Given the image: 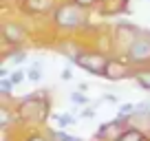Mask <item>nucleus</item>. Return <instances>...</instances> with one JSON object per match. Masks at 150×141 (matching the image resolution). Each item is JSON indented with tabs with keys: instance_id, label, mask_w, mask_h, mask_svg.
<instances>
[{
	"instance_id": "18",
	"label": "nucleus",
	"mask_w": 150,
	"mask_h": 141,
	"mask_svg": "<svg viewBox=\"0 0 150 141\" xmlns=\"http://www.w3.org/2000/svg\"><path fill=\"white\" fill-rule=\"evenodd\" d=\"M53 141H82V139H80V137L64 135V132H53Z\"/></svg>"
},
{
	"instance_id": "17",
	"label": "nucleus",
	"mask_w": 150,
	"mask_h": 141,
	"mask_svg": "<svg viewBox=\"0 0 150 141\" xmlns=\"http://www.w3.org/2000/svg\"><path fill=\"white\" fill-rule=\"evenodd\" d=\"M9 119H11L9 108H7V106H0V123H2V128L9 126Z\"/></svg>"
},
{
	"instance_id": "5",
	"label": "nucleus",
	"mask_w": 150,
	"mask_h": 141,
	"mask_svg": "<svg viewBox=\"0 0 150 141\" xmlns=\"http://www.w3.org/2000/svg\"><path fill=\"white\" fill-rule=\"evenodd\" d=\"M139 29L132 27V24H119L117 29H115V35H112V40H115V44H117L119 49H122V42H124V51H128L130 49V44L137 40V35H139Z\"/></svg>"
},
{
	"instance_id": "11",
	"label": "nucleus",
	"mask_w": 150,
	"mask_h": 141,
	"mask_svg": "<svg viewBox=\"0 0 150 141\" xmlns=\"http://www.w3.org/2000/svg\"><path fill=\"white\" fill-rule=\"evenodd\" d=\"M27 60V53L22 51V49H16V51L7 53V64H13V66H20L22 62Z\"/></svg>"
},
{
	"instance_id": "13",
	"label": "nucleus",
	"mask_w": 150,
	"mask_h": 141,
	"mask_svg": "<svg viewBox=\"0 0 150 141\" xmlns=\"http://www.w3.org/2000/svg\"><path fill=\"white\" fill-rule=\"evenodd\" d=\"M27 77L31 82H40L42 80V64H40V62H38V64H33L31 68L27 70Z\"/></svg>"
},
{
	"instance_id": "25",
	"label": "nucleus",
	"mask_w": 150,
	"mask_h": 141,
	"mask_svg": "<svg viewBox=\"0 0 150 141\" xmlns=\"http://www.w3.org/2000/svg\"><path fill=\"white\" fill-rule=\"evenodd\" d=\"M95 115V110L93 108H86V110H82V117H93Z\"/></svg>"
},
{
	"instance_id": "1",
	"label": "nucleus",
	"mask_w": 150,
	"mask_h": 141,
	"mask_svg": "<svg viewBox=\"0 0 150 141\" xmlns=\"http://www.w3.org/2000/svg\"><path fill=\"white\" fill-rule=\"evenodd\" d=\"M53 22H55V27L66 29V31L80 29L82 24H86V9H82L80 5H75L73 0L62 2V5H57L53 9Z\"/></svg>"
},
{
	"instance_id": "12",
	"label": "nucleus",
	"mask_w": 150,
	"mask_h": 141,
	"mask_svg": "<svg viewBox=\"0 0 150 141\" xmlns=\"http://www.w3.org/2000/svg\"><path fill=\"white\" fill-rule=\"evenodd\" d=\"M119 141H148L144 135H141L139 130H135V128H128L126 132H124L122 137H119Z\"/></svg>"
},
{
	"instance_id": "6",
	"label": "nucleus",
	"mask_w": 150,
	"mask_h": 141,
	"mask_svg": "<svg viewBox=\"0 0 150 141\" xmlns=\"http://www.w3.org/2000/svg\"><path fill=\"white\" fill-rule=\"evenodd\" d=\"M2 38H5L7 44L18 47V44H22L27 40V29L20 22H5L2 24Z\"/></svg>"
},
{
	"instance_id": "10",
	"label": "nucleus",
	"mask_w": 150,
	"mask_h": 141,
	"mask_svg": "<svg viewBox=\"0 0 150 141\" xmlns=\"http://www.w3.org/2000/svg\"><path fill=\"white\" fill-rule=\"evenodd\" d=\"M132 77H135V82L141 86L144 90H150V68H139L132 73Z\"/></svg>"
},
{
	"instance_id": "27",
	"label": "nucleus",
	"mask_w": 150,
	"mask_h": 141,
	"mask_svg": "<svg viewBox=\"0 0 150 141\" xmlns=\"http://www.w3.org/2000/svg\"><path fill=\"white\" fill-rule=\"evenodd\" d=\"M29 141H47L44 137H29Z\"/></svg>"
},
{
	"instance_id": "9",
	"label": "nucleus",
	"mask_w": 150,
	"mask_h": 141,
	"mask_svg": "<svg viewBox=\"0 0 150 141\" xmlns=\"http://www.w3.org/2000/svg\"><path fill=\"white\" fill-rule=\"evenodd\" d=\"M53 5H55V0H22L24 11L29 13H47L53 9Z\"/></svg>"
},
{
	"instance_id": "26",
	"label": "nucleus",
	"mask_w": 150,
	"mask_h": 141,
	"mask_svg": "<svg viewBox=\"0 0 150 141\" xmlns=\"http://www.w3.org/2000/svg\"><path fill=\"white\" fill-rule=\"evenodd\" d=\"M77 90H80V93H86V90H88V86H86V84H84V82H82V84H80V86H77Z\"/></svg>"
},
{
	"instance_id": "2",
	"label": "nucleus",
	"mask_w": 150,
	"mask_h": 141,
	"mask_svg": "<svg viewBox=\"0 0 150 141\" xmlns=\"http://www.w3.org/2000/svg\"><path fill=\"white\" fill-rule=\"evenodd\" d=\"M108 60H110V57H106L99 51H80L73 57V62L80 66V68H84L86 73H93V75H106Z\"/></svg>"
},
{
	"instance_id": "16",
	"label": "nucleus",
	"mask_w": 150,
	"mask_h": 141,
	"mask_svg": "<svg viewBox=\"0 0 150 141\" xmlns=\"http://www.w3.org/2000/svg\"><path fill=\"white\" fill-rule=\"evenodd\" d=\"M13 82L9 80V77H0V90H2V95H11V88H13Z\"/></svg>"
},
{
	"instance_id": "7",
	"label": "nucleus",
	"mask_w": 150,
	"mask_h": 141,
	"mask_svg": "<svg viewBox=\"0 0 150 141\" xmlns=\"http://www.w3.org/2000/svg\"><path fill=\"white\" fill-rule=\"evenodd\" d=\"M130 75V68L126 66V62L124 60H119V57H110L108 60V68H106V80H110V82H119V80H124V77H128Z\"/></svg>"
},
{
	"instance_id": "8",
	"label": "nucleus",
	"mask_w": 150,
	"mask_h": 141,
	"mask_svg": "<svg viewBox=\"0 0 150 141\" xmlns=\"http://www.w3.org/2000/svg\"><path fill=\"white\" fill-rule=\"evenodd\" d=\"M126 130H128V128L122 123V117H119V119H115V121H110V123H104V126L97 130V137H99V139L106 137L108 141H119V137H122Z\"/></svg>"
},
{
	"instance_id": "24",
	"label": "nucleus",
	"mask_w": 150,
	"mask_h": 141,
	"mask_svg": "<svg viewBox=\"0 0 150 141\" xmlns=\"http://www.w3.org/2000/svg\"><path fill=\"white\" fill-rule=\"evenodd\" d=\"M11 75V68L9 66H2V68H0V77H9Z\"/></svg>"
},
{
	"instance_id": "14",
	"label": "nucleus",
	"mask_w": 150,
	"mask_h": 141,
	"mask_svg": "<svg viewBox=\"0 0 150 141\" xmlns=\"http://www.w3.org/2000/svg\"><path fill=\"white\" fill-rule=\"evenodd\" d=\"M137 113V104H122L119 106V117H130V115H135Z\"/></svg>"
},
{
	"instance_id": "15",
	"label": "nucleus",
	"mask_w": 150,
	"mask_h": 141,
	"mask_svg": "<svg viewBox=\"0 0 150 141\" xmlns=\"http://www.w3.org/2000/svg\"><path fill=\"white\" fill-rule=\"evenodd\" d=\"M57 121H60V126L62 128H69V126H75V121H77V119L73 117V115H57Z\"/></svg>"
},
{
	"instance_id": "23",
	"label": "nucleus",
	"mask_w": 150,
	"mask_h": 141,
	"mask_svg": "<svg viewBox=\"0 0 150 141\" xmlns=\"http://www.w3.org/2000/svg\"><path fill=\"white\" fill-rule=\"evenodd\" d=\"M148 108H150V104H148V102L137 104V113H148Z\"/></svg>"
},
{
	"instance_id": "19",
	"label": "nucleus",
	"mask_w": 150,
	"mask_h": 141,
	"mask_svg": "<svg viewBox=\"0 0 150 141\" xmlns=\"http://www.w3.org/2000/svg\"><path fill=\"white\" fill-rule=\"evenodd\" d=\"M24 77H27V73H24V70H11V75H9V80L13 82V84H20V82L24 80Z\"/></svg>"
},
{
	"instance_id": "4",
	"label": "nucleus",
	"mask_w": 150,
	"mask_h": 141,
	"mask_svg": "<svg viewBox=\"0 0 150 141\" xmlns=\"http://www.w3.org/2000/svg\"><path fill=\"white\" fill-rule=\"evenodd\" d=\"M47 102H40V99L35 97H29L22 102V106H20V119H24V121H42L44 117H47Z\"/></svg>"
},
{
	"instance_id": "22",
	"label": "nucleus",
	"mask_w": 150,
	"mask_h": 141,
	"mask_svg": "<svg viewBox=\"0 0 150 141\" xmlns=\"http://www.w3.org/2000/svg\"><path fill=\"white\" fill-rule=\"evenodd\" d=\"M62 80H64V82H69V80H73V70H71V68H64V70H62Z\"/></svg>"
},
{
	"instance_id": "3",
	"label": "nucleus",
	"mask_w": 150,
	"mask_h": 141,
	"mask_svg": "<svg viewBox=\"0 0 150 141\" xmlns=\"http://www.w3.org/2000/svg\"><path fill=\"white\" fill-rule=\"evenodd\" d=\"M126 57L132 64H148L150 62V33L141 31L139 35H137V40L126 51Z\"/></svg>"
},
{
	"instance_id": "20",
	"label": "nucleus",
	"mask_w": 150,
	"mask_h": 141,
	"mask_svg": "<svg viewBox=\"0 0 150 141\" xmlns=\"http://www.w3.org/2000/svg\"><path fill=\"white\" fill-rule=\"evenodd\" d=\"M71 99H73L75 104H86V102H88V97L82 95V93H71Z\"/></svg>"
},
{
	"instance_id": "21",
	"label": "nucleus",
	"mask_w": 150,
	"mask_h": 141,
	"mask_svg": "<svg viewBox=\"0 0 150 141\" xmlns=\"http://www.w3.org/2000/svg\"><path fill=\"white\" fill-rule=\"evenodd\" d=\"M73 2H75V5H80L82 9H91V7H93L97 0H73Z\"/></svg>"
}]
</instances>
